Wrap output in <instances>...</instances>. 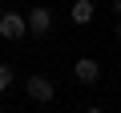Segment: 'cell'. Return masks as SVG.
<instances>
[{
	"mask_svg": "<svg viewBox=\"0 0 121 113\" xmlns=\"http://www.w3.org/2000/svg\"><path fill=\"white\" fill-rule=\"evenodd\" d=\"M24 20H28V32H32V36H48V32H52V8H48V4H32V8L24 12Z\"/></svg>",
	"mask_w": 121,
	"mask_h": 113,
	"instance_id": "cell-2",
	"label": "cell"
},
{
	"mask_svg": "<svg viewBox=\"0 0 121 113\" xmlns=\"http://www.w3.org/2000/svg\"><path fill=\"white\" fill-rule=\"evenodd\" d=\"M117 40H121V16H117Z\"/></svg>",
	"mask_w": 121,
	"mask_h": 113,
	"instance_id": "cell-8",
	"label": "cell"
},
{
	"mask_svg": "<svg viewBox=\"0 0 121 113\" xmlns=\"http://www.w3.org/2000/svg\"><path fill=\"white\" fill-rule=\"evenodd\" d=\"M73 77H77L81 85H97V77H101V65L93 61V56H81V61L73 65Z\"/></svg>",
	"mask_w": 121,
	"mask_h": 113,
	"instance_id": "cell-4",
	"label": "cell"
},
{
	"mask_svg": "<svg viewBox=\"0 0 121 113\" xmlns=\"http://www.w3.org/2000/svg\"><path fill=\"white\" fill-rule=\"evenodd\" d=\"M24 32H28L24 12H4V16H0V36H4V40H24Z\"/></svg>",
	"mask_w": 121,
	"mask_h": 113,
	"instance_id": "cell-3",
	"label": "cell"
},
{
	"mask_svg": "<svg viewBox=\"0 0 121 113\" xmlns=\"http://www.w3.org/2000/svg\"><path fill=\"white\" fill-rule=\"evenodd\" d=\"M12 81H16L12 65H0V93H4V89H12Z\"/></svg>",
	"mask_w": 121,
	"mask_h": 113,
	"instance_id": "cell-6",
	"label": "cell"
},
{
	"mask_svg": "<svg viewBox=\"0 0 121 113\" xmlns=\"http://www.w3.org/2000/svg\"><path fill=\"white\" fill-rule=\"evenodd\" d=\"M109 4H113V12H117V16H121V0H109Z\"/></svg>",
	"mask_w": 121,
	"mask_h": 113,
	"instance_id": "cell-7",
	"label": "cell"
},
{
	"mask_svg": "<svg viewBox=\"0 0 121 113\" xmlns=\"http://www.w3.org/2000/svg\"><path fill=\"white\" fill-rule=\"evenodd\" d=\"M24 93H28L36 105H48V101H56V85H52L44 73H28V77H24Z\"/></svg>",
	"mask_w": 121,
	"mask_h": 113,
	"instance_id": "cell-1",
	"label": "cell"
},
{
	"mask_svg": "<svg viewBox=\"0 0 121 113\" xmlns=\"http://www.w3.org/2000/svg\"><path fill=\"white\" fill-rule=\"evenodd\" d=\"M69 16H73V24H93V16H97V8H93V0H69Z\"/></svg>",
	"mask_w": 121,
	"mask_h": 113,
	"instance_id": "cell-5",
	"label": "cell"
}]
</instances>
